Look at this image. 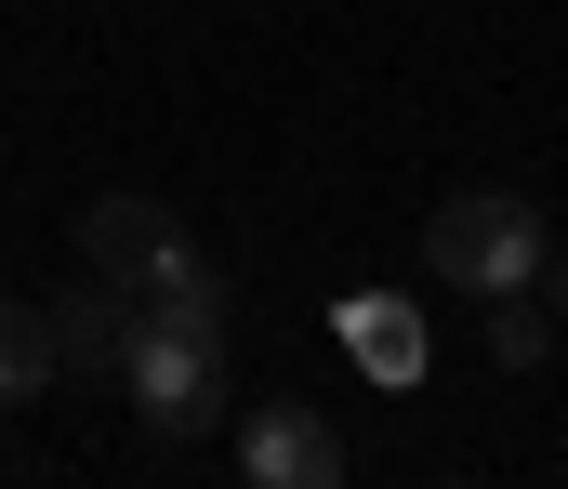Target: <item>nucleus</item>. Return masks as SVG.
Returning <instances> with one entry per match:
<instances>
[{
	"label": "nucleus",
	"mask_w": 568,
	"mask_h": 489,
	"mask_svg": "<svg viewBox=\"0 0 568 489\" xmlns=\"http://www.w3.org/2000/svg\"><path fill=\"white\" fill-rule=\"evenodd\" d=\"M67 370H53V330H40V305H13L0 292V410H27V397H53Z\"/></svg>",
	"instance_id": "6e6552de"
},
{
	"label": "nucleus",
	"mask_w": 568,
	"mask_h": 489,
	"mask_svg": "<svg viewBox=\"0 0 568 489\" xmlns=\"http://www.w3.org/2000/svg\"><path fill=\"white\" fill-rule=\"evenodd\" d=\"M133 305H145V318H172V330H225V344H239V292H225V265H212L199 238H172V252L145 265Z\"/></svg>",
	"instance_id": "39448f33"
},
{
	"label": "nucleus",
	"mask_w": 568,
	"mask_h": 489,
	"mask_svg": "<svg viewBox=\"0 0 568 489\" xmlns=\"http://www.w3.org/2000/svg\"><path fill=\"white\" fill-rule=\"evenodd\" d=\"M542 344H556V305L542 292H489V357L503 370H542Z\"/></svg>",
	"instance_id": "1a4fd4ad"
},
{
	"label": "nucleus",
	"mask_w": 568,
	"mask_h": 489,
	"mask_svg": "<svg viewBox=\"0 0 568 489\" xmlns=\"http://www.w3.org/2000/svg\"><path fill=\"white\" fill-rule=\"evenodd\" d=\"M120 397H133L145 450H199V437H225V397H239V370H225V330H172V318H145V305H133Z\"/></svg>",
	"instance_id": "f257e3e1"
},
{
	"label": "nucleus",
	"mask_w": 568,
	"mask_h": 489,
	"mask_svg": "<svg viewBox=\"0 0 568 489\" xmlns=\"http://www.w3.org/2000/svg\"><path fill=\"white\" fill-rule=\"evenodd\" d=\"M344 357L357 370H384V384H424V305H397V292H344Z\"/></svg>",
	"instance_id": "0eeeda50"
},
{
	"label": "nucleus",
	"mask_w": 568,
	"mask_h": 489,
	"mask_svg": "<svg viewBox=\"0 0 568 489\" xmlns=\"http://www.w3.org/2000/svg\"><path fill=\"white\" fill-rule=\"evenodd\" d=\"M542 305H556V318H568V252H556V265H542Z\"/></svg>",
	"instance_id": "9d476101"
},
{
	"label": "nucleus",
	"mask_w": 568,
	"mask_h": 489,
	"mask_svg": "<svg viewBox=\"0 0 568 489\" xmlns=\"http://www.w3.org/2000/svg\"><path fill=\"white\" fill-rule=\"evenodd\" d=\"M225 450H239L252 489H344V477H357V450H344V424H331L317 397H252Z\"/></svg>",
	"instance_id": "7ed1b4c3"
},
{
	"label": "nucleus",
	"mask_w": 568,
	"mask_h": 489,
	"mask_svg": "<svg viewBox=\"0 0 568 489\" xmlns=\"http://www.w3.org/2000/svg\"><path fill=\"white\" fill-rule=\"evenodd\" d=\"M542 265H556V225H542V198H516V185H463V198H436L424 225V278L436 292H542Z\"/></svg>",
	"instance_id": "f03ea898"
},
{
	"label": "nucleus",
	"mask_w": 568,
	"mask_h": 489,
	"mask_svg": "<svg viewBox=\"0 0 568 489\" xmlns=\"http://www.w3.org/2000/svg\"><path fill=\"white\" fill-rule=\"evenodd\" d=\"M53 370H120V344H133V292L120 278H80V292H53Z\"/></svg>",
	"instance_id": "423d86ee"
},
{
	"label": "nucleus",
	"mask_w": 568,
	"mask_h": 489,
	"mask_svg": "<svg viewBox=\"0 0 568 489\" xmlns=\"http://www.w3.org/2000/svg\"><path fill=\"white\" fill-rule=\"evenodd\" d=\"M172 238H185V212H172L159 185H106V198L80 212V265H93V278H120V292H133Z\"/></svg>",
	"instance_id": "20e7f679"
}]
</instances>
